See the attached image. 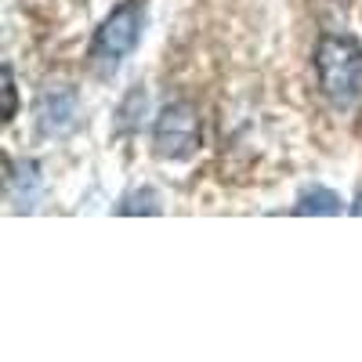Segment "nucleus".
I'll return each instance as SVG.
<instances>
[{"label": "nucleus", "instance_id": "f257e3e1", "mask_svg": "<svg viewBox=\"0 0 362 362\" xmlns=\"http://www.w3.org/2000/svg\"><path fill=\"white\" fill-rule=\"evenodd\" d=\"M315 80L329 105L351 109L362 102V44L344 33H326L315 44Z\"/></svg>", "mask_w": 362, "mask_h": 362}, {"label": "nucleus", "instance_id": "f03ea898", "mask_svg": "<svg viewBox=\"0 0 362 362\" xmlns=\"http://www.w3.org/2000/svg\"><path fill=\"white\" fill-rule=\"evenodd\" d=\"M141 37V0H127L119 4L95 33V44H90V62L95 69H116L124 58L138 47Z\"/></svg>", "mask_w": 362, "mask_h": 362}, {"label": "nucleus", "instance_id": "7ed1b4c3", "mask_svg": "<svg viewBox=\"0 0 362 362\" xmlns=\"http://www.w3.org/2000/svg\"><path fill=\"white\" fill-rule=\"evenodd\" d=\"M153 145L163 160H189L203 145V119L192 102H170L156 116Z\"/></svg>", "mask_w": 362, "mask_h": 362}, {"label": "nucleus", "instance_id": "20e7f679", "mask_svg": "<svg viewBox=\"0 0 362 362\" xmlns=\"http://www.w3.org/2000/svg\"><path fill=\"white\" fill-rule=\"evenodd\" d=\"M297 210H300V214H337L341 199L329 189H305L300 199H297Z\"/></svg>", "mask_w": 362, "mask_h": 362}, {"label": "nucleus", "instance_id": "39448f33", "mask_svg": "<svg viewBox=\"0 0 362 362\" xmlns=\"http://www.w3.org/2000/svg\"><path fill=\"white\" fill-rule=\"evenodd\" d=\"M4 95H8L4 119H15V80H11V69H4Z\"/></svg>", "mask_w": 362, "mask_h": 362}, {"label": "nucleus", "instance_id": "423d86ee", "mask_svg": "<svg viewBox=\"0 0 362 362\" xmlns=\"http://www.w3.org/2000/svg\"><path fill=\"white\" fill-rule=\"evenodd\" d=\"M355 214H362V196H358V206H355Z\"/></svg>", "mask_w": 362, "mask_h": 362}]
</instances>
